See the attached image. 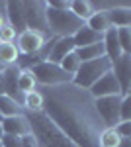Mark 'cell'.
I'll return each instance as SVG.
<instances>
[{
  "label": "cell",
  "mask_w": 131,
  "mask_h": 147,
  "mask_svg": "<svg viewBox=\"0 0 131 147\" xmlns=\"http://www.w3.org/2000/svg\"><path fill=\"white\" fill-rule=\"evenodd\" d=\"M37 90L43 96L41 112L55 127H59L78 147H100V136L106 129V124L86 88L67 82L57 86H37Z\"/></svg>",
  "instance_id": "6da1fadb"
},
{
  "label": "cell",
  "mask_w": 131,
  "mask_h": 147,
  "mask_svg": "<svg viewBox=\"0 0 131 147\" xmlns=\"http://www.w3.org/2000/svg\"><path fill=\"white\" fill-rule=\"evenodd\" d=\"M30 127L32 136L37 141V147H78L71 137H67L59 127L51 124V120L43 112H24Z\"/></svg>",
  "instance_id": "7a4b0ae2"
},
{
  "label": "cell",
  "mask_w": 131,
  "mask_h": 147,
  "mask_svg": "<svg viewBox=\"0 0 131 147\" xmlns=\"http://www.w3.org/2000/svg\"><path fill=\"white\" fill-rule=\"evenodd\" d=\"M84 26L71 10H53L47 8V34L51 37H73Z\"/></svg>",
  "instance_id": "3957f363"
},
{
  "label": "cell",
  "mask_w": 131,
  "mask_h": 147,
  "mask_svg": "<svg viewBox=\"0 0 131 147\" xmlns=\"http://www.w3.org/2000/svg\"><path fill=\"white\" fill-rule=\"evenodd\" d=\"M108 71H112V61L108 57H100V59H92V61H84L80 63L78 71L73 77V84H77L80 88H90L100 77H104Z\"/></svg>",
  "instance_id": "277c9868"
},
{
  "label": "cell",
  "mask_w": 131,
  "mask_h": 147,
  "mask_svg": "<svg viewBox=\"0 0 131 147\" xmlns=\"http://www.w3.org/2000/svg\"><path fill=\"white\" fill-rule=\"evenodd\" d=\"M33 75V79L37 82V86H57V84H67V82H73V75H67L63 69L55 63L43 61L35 67L28 69Z\"/></svg>",
  "instance_id": "5b68a950"
},
{
  "label": "cell",
  "mask_w": 131,
  "mask_h": 147,
  "mask_svg": "<svg viewBox=\"0 0 131 147\" xmlns=\"http://www.w3.org/2000/svg\"><path fill=\"white\" fill-rule=\"evenodd\" d=\"M22 6L26 28L47 34V4L43 0H28V2H22Z\"/></svg>",
  "instance_id": "8992f818"
},
{
  "label": "cell",
  "mask_w": 131,
  "mask_h": 147,
  "mask_svg": "<svg viewBox=\"0 0 131 147\" xmlns=\"http://www.w3.org/2000/svg\"><path fill=\"white\" fill-rule=\"evenodd\" d=\"M96 110H98L102 122L106 127H116L120 124V104H121V94H114V96H102L96 98Z\"/></svg>",
  "instance_id": "52a82bcc"
},
{
  "label": "cell",
  "mask_w": 131,
  "mask_h": 147,
  "mask_svg": "<svg viewBox=\"0 0 131 147\" xmlns=\"http://www.w3.org/2000/svg\"><path fill=\"white\" fill-rule=\"evenodd\" d=\"M47 39H49L47 34L35 32V30H24L22 34H18V37H16L14 43L18 47L20 55H32V53L39 51V49L45 45Z\"/></svg>",
  "instance_id": "ba28073f"
},
{
  "label": "cell",
  "mask_w": 131,
  "mask_h": 147,
  "mask_svg": "<svg viewBox=\"0 0 131 147\" xmlns=\"http://www.w3.org/2000/svg\"><path fill=\"white\" fill-rule=\"evenodd\" d=\"M112 73L121 88V96L131 94V55H121L112 63Z\"/></svg>",
  "instance_id": "9c48e42d"
},
{
  "label": "cell",
  "mask_w": 131,
  "mask_h": 147,
  "mask_svg": "<svg viewBox=\"0 0 131 147\" xmlns=\"http://www.w3.org/2000/svg\"><path fill=\"white\" fill-rule=\"evenodd\" d=\"M18 77H20V67L18 65H8L2 69V80H4V94L10 96L12 100H16L18 104L24 102V94L18 88ZM24 108V106H22Z\"/></svg>",
  "instance_id": "30bf717a"
},
{
  "label": "cell",
  "mask_w": 131,
  "mask_h": 147,
  "mask_svg": "<svg viewBox=\"0 0 131 147\" xmlns=\"http://www.w3.org/2000/svg\"><path fill=\"white\" fill-rule=\"evenodd\" d=\"M88 92L92 94V98L96 100V98H102V96H114V94H121V88L120 84H118V80L114 77V73L108 71L104 77H100L90 88Z\"/></svg>",
  "instance_id": "8fae6325"
},
{
  "label": "cell",
  "mask_w": 131,
  "mask_h": 147,
  "mask_svg": "<svg viewBox=\"0 0 131 147\" xmlns=\"http://www.w3.org/2000/svg\"><path fill=\"white\" fill-rule=\"evenodd\" d=\"M2 129L4 134H10V136H18V137H24L28 134H32V127H30V122L26 118V114H20V116H12V118H4L2 122Z\"/></svg>",
  "instance_id": "7c38bea8"
},
{
  "label": "cell",
  "mask_w": 131,
  "mask_h": 147,
  "mask_svg": "<svg viewBox=\"0 0 131 147\" xmlns=\"http://www.w3.org/2000/svg\"><path fill=\"white\" fill-rule=\"evenodd\" d=\"M71 51H75V43H73V37H53V45L49 49V55L47 61L59 65L61 59L65 55H69Z\"/></svg>",
  "instance_id": "4fadbf2b"
},
{
  "label": "cell",
  "mask_w": 131,
  "mask_h": 147,
  "mask_svg": "<svg viewBox=\"0 0 131 147\" xmlns=\"http://www.w3.org/2000/svg\"><path fill=\"white\" fill-rule=\"evenodd\" d=\"M6 22L10 24L18 34H22L24 30H28V28H26V20H24V6H22V2H18V0H10V2H6Z\"/></svg>",
  "instance_id": "5bb4252c"
},
{
  "label": "cell",
  "mask_w": 131,
  "mask_h": 147,
  "mask_svg": "<svg viewBox=\"0 0 131 147\" xmlns=\"http://www.w3.org/2000/svg\"><path fill=\"white\" fill-rule=\"evenodd\" d=\"M108 20L110 26L120 30V28H129L131 26V6L127 4H118L108 10Z\"/></svg>",
  "instance_id": "9a60e30c"
},
{
  "label": "cell",
  "mask_w": 131,
  "mask_h": 147,
  "mask_svg": "<svg viewBox=\"0 0 131 147\" xmlns=\"http://www.w3.org/2000/svg\"><path fill=\"white\" fill-rule=\"evenodd\" d=\"M104 51H106V57L110 61H118L123 53H121L120 41H118V30L116 28H110L108 32L104 34Z\"/></svg>",
  "instance_id": "2e32d148"
},
{
  "label": "cell",
  "mask_w": 131,
  "mask_h": 147,
  "mask_svg": "<svg viewBox=\"0 0 131 147\" xmlns=\"http://www.w3.org/2000/svg\"><path fill=\"white\" fill-rule=\"evenodd\" d=\"M104 39V34H98L94 30H90L86 24L78 30L77 34L73 35V43H75V49L77 47H86V45H92V43H100Z\"/></svg>",
  "instance_id": "e0dca14e"
},
{
  "label": "cell",
  "mask_w": 131,
  "mask_h": 147,
  "mask_svg": "<svg viewBox=\"0 0 131 147\" xmlns=\"http://www.w3.org/2000/svg\"><path fill=\"white\" fill-rule=\"evenodd\" d=\"M84 24H86L90 30L98 32V34H106L110 28H112V26H110V20H108V12L106 10H96Z\"/></svg>",
  "instance_id": "ac0fdd59"
},
{
  "label": "cell",
  "mask_w": 131,
  "mask_h": 147,
  "mask_svg": "<svg viewBox=\"0 0 131 147\" xmlns=\"http://www.w3.org/2000/svg\"><path fill=\"white\" fill-rule=\"evenodd\" d=\"M78 59L84 63V61H92V59H100V57H106V51H104V39L100 43H92V45H86V47H77Z\"/></svg>",
  "instance_id": "d6986e66"
},
{
  "label": "cell",
  "mask_w": 131,
  "mask_h": 147,
  "mask_svg": "<svg viewBox=\"0 0 131 147\" xmlns=\"http://www.w3.org/2000/svg\"><path fill=\"white\" fill-rule=\"evenodd\" d=\"M20 114H24L22 104H18L16 100H12L6 94H0V116H2V120L12 118V116H20Z\"/></svg>",
  "instance_id": "ffe728a7"
},
{
  "label": "cell",
  "mask_w": 131,
  "mask_h": 147,
  "mask_svg": "<svg viewBox=\"0 0 131 147\" xmlns=\"http://www.w3.org/2000/svg\"><path fill=\"white\" fill-rule=\"evenodd\" d=\"M22 106H24V112H41L43 110V96H41V92L37 88L32 92H26Z\"/></svg>",
  "instance_id": "44dd1931"
},
{
  "label": "cell",
  "mask_w": 131,
  "mask_h": 147,
  "mask_svg": "<svg viewBox=\"0 0 131 147\" xmlns=\"http://www.w3.org/2000/svg\"><path fill=\"white\" fill-rule=\"evenodd\" d=\"M69 10L73 12V14H75V16L78 18V20H82V22H86L88 18L94 14L90 0H71V6H69Z\"/></svg>",
  "instance_id": "7402d4cb"
},
{
  "label": "cell",
  "mask_w": 131,
  "mask_h": 147,
  "mask_svg": "<svg viewBox=\"0 0 131 147\" xmlns=\"http://www.w3.org/2000/svg\"><path fill=\"white\" fill-rule=\"evenodd\" d=\"M18 57H20V51H18L16 43H0V63L4 67L16 65Z\"/></svg>",
  "instance_id": "603a6c76"
},
{
  "label": "cell",
  "mask_w": 131,
  "mask_h": 147,
  "mask_svg": "<svg viewBox=\"0 0 131 147\" xmlns=\"http://www.w3.org/2000/svg\"><path fill=\"white\" fill-rule=\"evenodd\" d=\"M18 88H20V92L22 94H26V92H32L37 88V82H35V79H33V75L28 71V69H20V77H18Z\"/></svg>",
  "instance_id": "cb8c5ba5"
},
{
  "label": "cell",
  "mask_w": 131,
  "mask_h": 147,
  "mask_svg": "<svg viewBox=\"0 0 131 147\" xmlns=\"http://www.w3.org/2000/svg\"><path fill=\"white\" fill-rule=\"evenodd\" d=\"M80 59H78V55H77V51H71L69 55H65L63 59H61V63H59V67L65 71L67 75H73L75 77V73L78 71V67H80Z\"/></svg>",
  "instance_id": "d4e9b609"
},
{
  "label": "cell",
  "mask_w": 131,
  "mask_h": 147,
  "mask_svg": "<svg viewBox=\"0 0 131 147\" xmlns=\"http://www.w3.org/2000/svg\"><path fill=\"white\" fill-rule=\"evenodd\" d=\"M121 141L120 134L116 131V127H106L100 136V147H118Z\"/></svg>",
  "instance_id": "484cf974"
},
{
  "label": "cell",
  "mask_w": 131,
  "mask_h": 147,
  "mask_svg": "<svg viewBox=\"0 0 131 147\" xmlns=\"http://www.w3.org/2000/svg\"><path fill=\"white\" fill-rule=\"evenodd\" d=\"M118 41H120L121 53L131 55V28H120L118 30Z\"/></svg>",
  "instance_id": "4316f807"
},
{
  "label": "cell",
  "mask_w": 131,
  "mask_h": 147,
  "mask_svg": "<svg viewBox=\"0 0 131 147\" xmlns=\"http://www.w3.org/2000/svg\"><path fill=\"white\" fill-rule=\"evenodd\" d=\"M120 122H131V94L121 96V104H120Z\"/></svg>",
  "instance_id": "83f0119b"
},
{
  "label": "cell",
  "mask_w": 131,
  "mask_h": 147,
  "mask_svg": "<svg viewBox=\"0 0 131 147\" xmlns=\"http://www.w3.org/2000/svg\"><path fill=\"white\" fill-rule=\"evenodd\" d=\"M16 37H18V32L12 28L10 24H6V26L0 28V43H14Z\"/></svg>",
  "instance_id": "f1b7e54d"
},
{
  "label": "cell",
  "mask_w": 131,
  "mask_h": 147,
  "mask_svg": "<svg viewBox=\"0 0 131 147\" xmlns=\"http://www.w3.org/2000/svg\"><path fill=\"white\" fill-rule=\"evenodd\" d=\"M0 145H2V147H22V137L4 134L2 139H0Z\"/></svg>",
  "instance_id": "f546056e"
},
{
  "label": "cell",
  "mask_w": 131,
  "mask_h": 147,
  "mask_svg": "<svg viewBox=\"0 0 131 147\" xmlns=\"http://www.w3.org/2000/svg\"><path fill=\"white\" fill-rule=\"evenodd\" d=\"M45 4H47V8H53V10H69L71 0H49Z\"/></svg>",
  "instance_id": "4dcf8cb0"
},
{
  "label": "cell",
  "mask_w": 131,
  "mask_h": 147,
  "mask_svg": "<svg viewBox=\"0 0 131 147\" xmlns=\"http://www.w3.org/2000/svg\"><path fill=\"white\" fill-rule=\"evenodd\" d=\"M116 131L120 134V137H131V122H120L116 125Z\"/></svg>",
  "instance_id": "1f68e13d"
},
{
  "label": "cell",
  "mask_w": 131,
  "mask_h": 147,
  "mask_svg": "<svg viewBox=\"0 0 131 147\" xmlns=\"http://www.w3.org/2000/svg\"><path fill=\"white\" fill-rule=\"evenodd\" d=\"M22 147H37V141H35V137L32 134H28V136L22 137Z\"/></svg>",
  "instance_id": "d6a6232c"
},
{
  "label": "cell",
  "mask_w": 131,
  "mask_h": 147,
  "mask_svg": "<svg viewBox=\"0 0 131 147\" xmlns=\"http://www.w3.org/2000/svg\"><path fill=\"white\" fill-rule=\"evenodd\" d=\"M118 147H131V137H121V141H120Z\"/></svg>",
  "instance_id": "836d02e7"
},
{
  "label": "cell",
  "mask_w": 131,
  "mask_h": 147,
  "mask_svg": "<svg viewBox=\"0 0 131 147\" xmlns=\"http://www.w3.org/2000/svg\"><path fill=\"white\" fill-rule=\"evenodd\" d=\"M0 16H6V0H0Z\"/></svg>",
  "instance_id": "e575fe53"
},
{
  "label": "cell",
  "mask_w": 131,
  "mask_h": 147,
  "mask_svg": "<svg viewBox=\"0 0 131 147\" xmlns=\"http://www.w3.org/2000/svg\"><path fill=\"white\" fill-rule=\"evenodd\" d=\"M0 94H4V80H2V73H0Z\"/></svg>",
  "instance_id": "d590c367"
},
{
  "label": "cell",
  "mask_w": 131,
  "mask_h": 147,
  "mask_svg": "<svg viewBox=\"0 0 131 147\" xmlns=\"http://www.w3.org/2000/svg\"><path fill=\"white\" fill-rule=\"evenodd\" d=\"M6 24H8V22H6V16H0V28L6 26Z\"/></svg>",
  "instance_id": "8d00e7d4"
},
{
  "label": "cell",
  "mask_w": 131,
  "mask_h": 147,
  "mask_svg": "<svg viewBox=\"0 0 131 147\" xmlns=\"http://www.w3.org/2000/svg\"><path fill=\"white\" fill-rule=\"evenodd\" d=\"M2 136H4V129H2V125H0V139H2Z\"/></svg>",
  "instance_id": "74e56055"
},
{
  "label": "cell",
  "mask_w": 131,
  "mask_h": 147,
  "mask_svg": "<svg viewBox=\"0 0 131 147\" xmlns=\"http://www.w3.org/2000/svg\"><path fill=\"white\" fill-rule=\"evenodd\" d=\"M2 69H4V65H2V63H0V73H2Z\"/></svg>",
  "instance_id": "f35d334b"
},
{
  "label": "cell",
  "mask_w": 131,
  "mask_h": 147,
  "mask_svg": "<svg viewBox=\"0 0 131 147\" xmlns=\"http://www.w3.org/2000/svg\"><path fill=\"white\" fill-rule=\"evenodd\" d=\"M0 122H2V116H0Z\"/></svg>",
  "instance_id": "ab89813d"
},
{
  "label": "cell",
  "mask_w": 131,
  "mask_h": 147,
  "mask_svg": "<svg viewBox=\"0 0 131 147\" xmlns=\"http://www.w3.org/2000/svg\"><path fill=\"white\" fill-rule=\"evenodd\" d=\"M0 147H2V145H0Z\"/></svg>",
  "instance_id": "60d3db41"
}]
</instances>
